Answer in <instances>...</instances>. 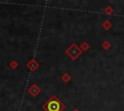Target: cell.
<instances>
[{"instance_id":"cell-2","label":"cell","mask_w":124,"mask_h":111,"mask_svg":"<svg viewBox=\"0 0 124 111\" xmlns=\"http://www.w3.org/2000/svg\"><path fill=\"white\" fill-rule=\"evenodd\" d=\"M67 52L69 53V55L73 58V59H75L77 56H78L79 55V53H80V51H79V49L77 47V45L76 44H73L68 50H67Z\"/></svg>"},{"instance_id":"cell-1","label":"cell","mask_w":124,"mask_h":111,"mask_svg":"<svg viewBox=\"0 0 124 111\" xmlns=\"http://www.w3.org/2000/svg\"><path fill=\"white\" fill-rule=\"evenodd\" d=\"M47 111H59L60 109V103L57 100H49L46 105Z\"/></svg>"}]
</instances>
